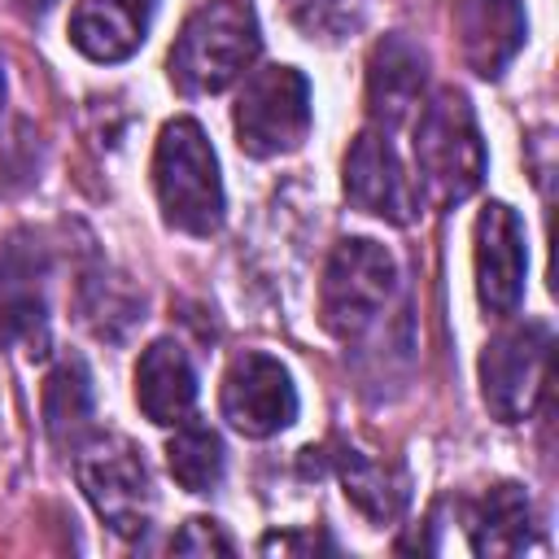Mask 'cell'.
Returning <instances> with one entry per match:
<instances>
[{
    "label": "cell",
    "instance_id": "obj_1",
    "mask_svg": "<svg viewBox=\"0 0 559 559\" xmlns=\"http://www.w3.org/2000/svg\"><path fill=\"white\" fill-rule=\"evenodd\" d=\"M258 48H262V35H258L253 4L210 0L175 35L166 74L183 96H214L258 61Z\"/></svg>",
    "mask_w": 559,
    "mask_h": 559
},
{
    "label": "cell",
    "instance_id": "obj_2",
    "mask_svg": "<svg viewBox=\"0 0 559 559\" xmlns=\"http://www.w3.org/2000/svg\"><path fill=\"white\" fill-rule=\"evenodd\" d=\"M485 179V144L463 92L441 87L419 100L415 118V188L428 205H459Z\"/></svg>",
    "mask_w": 559,
    "mask_h": 559
},
{
    "label": "cell",
    "instance_id": "obj_3",
    "mask_svg": "<svg viewBox=\"0 0 559 559\" xmlns=\"http://www.w3.org/2000/svg\"><path fill=\"white\" fill-rule=\"evenodd\" d=\"M153 192L162 218L188 236H214L223 227V175L218 157L192 118H170L153 148Z\"/></svg>",
    "mask_w": 559,
    "mask_h": 559
},
{
    "label": "cell",
    "instance_id": "obj_4",
    "mask_svg": "<svg viewBox=\"0 0 559 559\" xmlns=\"http://www.w3.org/2000/svg\"><path fill=\"white\" fill-rule=\"evenodd\" d=\"M397 288L393 253L371 236H349L332 249L319 284V319L336 341L362 336Z\"/></svg>",
    "mask_w": 559,
    "mask_h": 559
},
{
    "label": "cell",
    "instance_id": "obj_5",
    "mask_svg": "<svg viewBox=\"0 0 559 559\" xmlns=\"http://www.w3.org/2000/svg\"><path fill=\"white\" fill-rule=\"evenodd\" d=\"M79 485L92 502V511L118 533V537H144L153 524V480L140 459V450L127 437L96 432L74 450Z\"/></svg>",
    "mask_w": 559,
    "mask_h": 559
},
{
    "label": "cell",
    "instance_id": "obj_6",
    "mask_svg": "<svg viewBox=\"0 0 559 559\" xmlns=\"http://www.w3.org/2000/svg\"><path fill=\"white\" fill-rule=\"evenodd\" d=\"M236 144L249 157L293 153L310 131V83L293 66L253 70L231 109Z\"/></svg>",
    "mask_w": 559,
    "mask_h": 559
},
{
    "label": "cell",
    "instance_id": "obj_7",
    "mask_svg": "<svg viewBox=\"0 0 559 559\" xmlns=\"http://www.w3.org/2000/svg\"><path fill=\"white\" fill-rule=\"evenodd\" d=\"M550 367V328L537 319L502 328L480 349V397L498 424H520L533 415Z\"/></svg>",
    "mask_w": 559,
    "mask_h": 559
},
{
    "label": "cell",
    "instance_id": "obj_8",
    "mask_svg": "<svg viewBox=\"0 0 559 559\" xmlns=\"http://www.w3.org/2000/svg\"><path fill=\"white\" fill-rule=\"evenodd\" d=\"M48 245L35 231H13L0 245V349L44 354L48 345Z\"/></svg>",
    "mask_w": 559,
    "mask_h": 559
},
{
    "label": "cell",
    "instance_id": "obj_9",
    "mask_svg": "<svg viewBox=\"0 0 559 559\" xmlns=\"http://www.w3.org/2000/svg\"><path fill=\"white\" fill-rule=\"evenodd\" d=\"M218 411L240 437L262 441V437L284 432L297 419V384L280 358L245 349L223 371Z\"/></svg>",
    "mask_w": 559,
    "mask_h": 559
},
{
    "label": "cell",
    "instance_id": "obj_10",
    "mask_svg": "<svg viewBox=\"0 0 559 559\" xmlns=\"http://www.w3.org/2000/svg\"><path fill=\"white\" fill-rule=\"evenodd\" d=\"M345 201L362 214H376L384 223L406 227L419 214V188L415 175L402 166L389 131L367 127L345 153Z\"/></svg>",
    "mask_w": 559,
    "mask_h": 559
},
{
    "label": "cell",
    "instance_id": "obj_11",
    "mask_svg": "<svg viewBox=\"0 0 559 559\" xmlns=\"http://www.w3.org/2000/svg\"><path fill=\"white\" fill-rule=\"evenodd\" d=\"M472 262H476V297L489 314L507 319L524 301V271H528V249H524V223L507 201H489L476 214L472 231Z\"/></svg>",
    "mask_w": 559,
    "mask_h": 559
},
{
    "label": "cell",
    "instance_id": "obj_12",
    "mask_svg": "<svg viewBox=\"0 0 559 559\" xmlns=\"http://www.w3.org/2000/svg\"><path fill=\"white\" fill-rule=\"evenodd\" d=\"M454 35H459L463 66L480 79H498L507 70V61L524 48L528 17H524L520 0H459Z\"/></svg>",
    "mask_w": 559,
    "mask_h": 559
},
{
    "label": "cell",
    "instance_id": "obj_13",
    "mask_svg": "<svg viewBox=\"0 0 559 559\" xmlns=\"http://www.w3.org/2000/svg\"><path fill=\"white\" fill-rule=\"evenodd\" d=\"M424 79H428L424 52L402 35H384L367 61V114H371V122L380 131H393L397 122H406L424 100Z\"/></svg>",
    "mask_w": 559,
    "mask_h": 559
},
{
    "label": "cell",
    "instance_id": "obj_14",
    "mask_svg": "<svg viewBox=\"0 0 559 559\" xmlns=\"http://www.w3.org/2000/svg\"><path fill=\"white\" fill-rule=\"evenodd\" d=\"M157 0H79L70 13V44L92 61H127L153 22Z\"/></svg>",
    "mask_w": 559,
    "mask_h": 559
},
{
    "label": "cell",
    "instance_id": "obj_15",
    "mask_svg": "<svg viewBox=\"0 0 559 559\" xmlns=\"http://www.w3.org/2000/svg\"><path fill=\"white\" fill-rule=\"evenodd\" d=\"M135 402L144 419L175 428L197 406V371L179 341H153L135 362Z\"/></svg>",
    "mask_w": 559,
    "mask_h": 559
},
{
    "label": "cell",
    "instance_id": "obj_16",
    "mask_svg": "<svg viewBox=\"0 0 559 559\" xmlns=\"http://www.w3.org/2000/svg\"><path fill=\"white\" fill-rule=\"evenodd\" d=\"M467 537L476 555H520L533 537V502L520 485L502 480L485 489L467 511Z\"/></svg>",
    "mask_w": 559,
    "mask_h": 559
},
{
    "label": "cell",
    "instance_id": "obj_17",
    "mask_svg": "<svg viewBox=\"0 0 559 559\" xmlns=\"http://www.w3.org/2000/svg\"><path fill=\"white\" fill-rule=\"evenodd\" d=\"M44 428L57 450H79L92 437V376L83 358H61L44 380Z\"/></svg>",
    "mask_w": 559,
    "mask_h": 559
},
{
    "label": "cell",
    "instance_id": "obj_18",
    "mask_svg": "<svg viewBox=\"0 0 559 559\" xmlns=\"http://www.w3.org/2000/svg\"><path fill=\"white\" fill-rule=\"evenodd\" d=\"M336 467H341V485H345V498L362 511V515H371V520H393L402 507H406V476H402V467H393V463H380V459H371V454H362V450H341V459H336Z\"/></svg>",
    "mask_w": 559,
    "mask_h": 559
},
{
    "label": "cell",
    "instance_id": "obj_19",
    "mask_svg": "<svg viewBox=\"0 0 559 559\" xmlns=\"http://www.w3.org/2000/svg\"><path fill=\"white\" fill-rule=\"evenodd\" d=\"M166 467L179 480V489H188V493L218 489L223 467H227V454H223L218 432L210 424H197V419L175 424V437L166 441Z\"/></svg>",
    "mask_w": 559,
    "mask_h": 559
},
{
    "label": "cell",
    "instance_id": "obj_20",
    "mask_svg": "<svg viewBox=\"0 0 559 559\" xmlns=\"http://www.w3.org/2000/svg\"><path fill=\"white\" fill-rule=\"evenodd\" d=\"M170 550L175 555H231V537L223 533L218 520H205V515H192L175 537H170Z\"/></svg>",
    "mask_w": 559,
    "mask_h": 559
},
{
    "label": "cell",
    "instance_id": "obj_21",
    "mask_svg": "<svg viewBox=\"0 0 559 559\" xmlns=\"http://www.w3.org/2000/svg\"><path fill=\"white\" fill-rule=\"evenodd\" d=\"M293 550H332V542L323 533H271L262 537V555H293Z\"/></svg>",
    "mask_w": 559,
    "mask_h": 559
},
{
    "label": "cell",
    "instance_id": "obj_22",
    "mask_svg": "<svg viewBox=\"0 0 559 559\" xmlns=\"http://www.w3.org/2000/svg\"><path fill=\"white\" fill-rule=\"evenodd\" d=\"M17 13H31V17H39V13H48L52 9V0H9Z\"/></svg>",
    "mask_w": 559,
    "mask_h": 559
},
{
    "label": "cell",
    "instance_id": "obj_23",
    "mask_svg": "<svg viewBox=\"0 0 559 559\" xmlns=\"http://www.w3.org/2000/svg\"><path fill=\"white\" fill-rule=\"evenodd\" d=\"M0 96H4V79H0Z\"/></svg>",
    "mask_w": 559,
    "mask_h": 559
}]
</instances>
